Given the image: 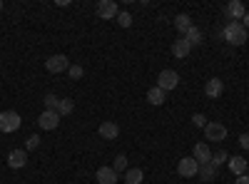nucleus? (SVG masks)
Instances as JSON below:
<instances>
[{"mask_svg": "<svg viewBox=\"0 0 249 184\" xmlns=\"http://www.w3.org/2000/svg\"><path fill=\"white\" fill-rule=\"evenodd\" d=\"M247 37H249V33H247V28L242 25V23H227V28H224V40L230 45H244L247 43Z\"/></svg>", "mask_w": 249, "mask_h": 184, "instance_id": "nucleus-1", "label": "nucleus"}, {"mask_svg": "<svg viewBox=\"0 0 249 184\" xmlns=\"http://www.w3.org/2000/svg\"><path fill=\"white\" fill-rule=\"evenodd\" d=\"M20 125H23V117H20L15 110L0 112V132H3V134L18 132V130H20Z\"/></svg>", "mask_w": 249, "mask_h": 184, "instance_id": "nucleus-2", "label": "nucleus"}, {"mask_svg": "<svg viewBox=\"0 0 249 184\" xmlns=\"http://www.w3.org/2000/svg\"><path fill=\"white\" fill-rule=\"evenodd\" d=\"M177 85H179V75H177L175 70H162V72H160L157 87H160L162 92H170V90H175Z\"/></svg>", "mask_w": 249, "mask_h": 184, "instance_id": "nucleus-3", "label": "nucleus"}, {"mask_svg": "<svg viewBox=\"0 0 249 184\" xmlns=\"http://www.w3.org/2000/svg\"><path fill=\"white\" fill-rule=\"evenodd\" d=\"M45 70L53 72V75H57V72H68V70H70V60H68L65 55H53V57L45 60Z\"/></svg>", "mask_w": 249, "mask_h": 184, "instance_id": "nucleus-4", "label": "nucleus"}, {"mask_svg": "<svg viewBox=\"0 0 249 184\" xmlns=\"http://www.w3.org/2000/svg\"><path fill=\"white\" fill-rule=\"evenodd\" d=\"M204 137L210 139V142H224L227 139V127L222 125V122H207Z\"/></svg>", "mask_w": 249, "mask_h": 184, "instance_id": "nucleus-5", "label": "nucleus"}, {"mask_svg": "<svg viewBox=\"0 0 249 184\" xmlns=\"http://www.w3.org/2000/svg\"><path fill=\"white\" fill-rule=\"evenodd\" d=\"M177 172H179V177H184V179L197 177V172H199L197 159H195V157H184V159H179V162H177Z\"/></svg>", "mask_w": 249, "mask_h": 184, "instance_id": "nucleus-6", "label": "nucleus"}, {"mask_svg": "<svg viewBox=\"0 0 249 184\" xmlns=\"http://www.w3.org/2000/svg\"><path fill=\"white\" fill-rule=\"evenodd\" d=\"M57 125H60V115L55 112V110H43V115L37 117V127L40 130H57Z\"/></svg>", "mask_w": 249, "mask_h": 184, "instance_id": "nucleus-7", "label": "nucleus"}, {"mask_svg": "<svg viewBox=\"0 0 249 184\" xmlns=\"http://www.w3.org/2000/svg\"><path fill=\"white\" fill-rule=\"evenodd\" d=\"M95 13H97V17H102V20H112V17H117V3L115 0H100L97 3V8H95Z\"/></svg>", "mask_w": 249, "mask_h": 184, "instance_id": "nucleus-8", "label": "nucleus"}, {"mask_svg": "<svg viewBox=\"0 0 249 184\" xmlns=\"http://www.w3.org/2000/svg\"><path fill=\"white\" fill-rule=\"evenodd\" d=\"M204 95L210 97V100L222 97V95H224V80H219V77H210V80H207V85H204Z\"/></svg>", "mask_w": 249, "mask_h": 184, "instance_id": "nucleus-9", "label": "nucleus"}, {"mask_svg": "<svg viewBox=\"0 0 249 184\" xmlns=\"http://www.w3.org/2000/svg\"><path fill=\"white\" fill-rule=\"evenodd\" d=\"M244 13L247 10H244V5L239 3V0H232V3L224 5V15L230 17V23H239V20L244 17Z\"/></svg>", "mask_w": 249, "mask_h": 184, "instance_id": "nucleus-10", "label": "nucleus"}, {"mask_svg": "<svg viewBox=\"0 0 249 184\" xmlns=\"http://www.w3.org/2000/svg\"><path fill=\"white\" fill-rule=\"evenodd\" d=\"M190 52H192V45L184 40V35H179V37L175 40V43H172V55H175L177 60H184Z\"/></svg>", "mask_w": 249, "mask_h": 184, "instance_id": "nucleus-11", "label": "nucleus"}, {"mask_svg": "<svg viewBox=\"0 0 249 184\" xmlns=\"http://www.w3.org/2000/svg\"><path fill=\"white\" fill-rule=\"evenodd\" d=\"M192 157L197 159V165H207V162H212V150L204 145V142H197L195 150H192Z\"/></svg>", "mask_w": 249, "mask_h": 184, "instance_id": "nucleus-12", "label": "nucleus"}, {"mask_svg": "<svg viewBox=\"0 0 249 184\" xmlns=\"http://www.w3.org/2000/svg\"><path fill=\"white\" fill-rule=\"evenodd\" d=\"M25 162H28V152H25V150H13V152L8 154V167H10V169L25 167Z\"/></svg>", "mask_w": 249, "mask_h": 184, "instance_id": "nucleus-13", "label": "nucleus"}, {"mask_svg": "<svg viewBox=\"0 0 249 184\" xmlns=\"http://www.w3.org/2000/svg\"><path fill=\"white\" fill-rule=\"evenodd\" d=\"M95 177H97V184H117V172L112 167H100Z\"/></svg>", "mask_w": 249, "mask_h": 184, "instance_id": "nucleus-14", "label": "nucleus"}, {"mask_svg": "<svg viewBox=\"0 0 249 184\" xmlns=\"http://www.w3.org/2000/svg\"><path fill=\"white\" fill-rule=\"evenodd\" d=\"M97 132H100L102 139H117L120 137V127L115 125V122H102Z\"/></svg>", "mask_w": 249, "mask_h": 184, "instance_id": "nucleus-15", "label": "nucleus"}, {"mask_svg": "<svg viewBox=\"0 0 249 184\" xmlns=\"http://www.w3.org/2000/svg\"><path fill=\"white\" fill-rule=\"evenodd\" d=\"M197 177H199L202 182H214V177H217V167L212 165V162H207V165H199Z\"/></svg>", "mask_w": 249, "mask_h": 184, "instance_id": "nucleus-16", "label": "nucleus"}, {"mask_svg": "<svg viewBox=\"0 0 249 184\" xmlns=\"http://www.w3.org/2000/svg\"><path fill=\"white\" fill-rule=\"evenodd\" d=\"M247 167H249V162L244 159V157H230V169H232V174H247Z\"/></svg>", "mask_w": 249, "mask_h": 184, "instance_id": "nucleus-17", "label": "nucleus"}, {"mask_svg": "<svg viewBox=\"0 0 249 184\" xmlns=\"http://www.w3.org/2000/svg\"><path fill=\"white\" fill-rule=\"evenodd\" d=\"M164 95H167V92H162V90L155 85V87L147 90V102H150V105H155V107H160V105H164Z\"/></svg>", "mask_w": 249, "mask_h": 184, "instance_id": "nucleus-18", "label": "nucleus"}, {"mask_svg": "<svg viewBox=\"0 0 249 184\" xmlns=\"http://www.w3.org/2000/svg\"><path fill=\"white\" fill-rule=\"evenodd\" d=\"M175 28H177L182 35H187V30L192 28V17L187 15V13H179V15L175 17Z\"/></svg>", "mask_w": 249, "mask_h": 184, "instance_id": "nucleus-19", "label": "nucleus"}, {"mask_svg": "<svg viewBox=\"0 0 249 184\" xmlns=\"http://www.w3.org/2000/svg\"><path fill=\"white\" fill-rule=\"evenodd\" d=\"M142 179H144V172L140 167L124 172V184H142Z\"/></svg>", "mask_w": 249, "mask_h": 184, "instance_id": "nucleus-20", "label": "nucleus"}, {"mask_svg": "<svg viewBox=\"0 0 249 184\" xmlns=\"http://www.w3.org/2000/svg\"><path fill=\"white\" fill-rule=\"evenodd\" d=\"M72 110H75V102H72L70 97H60L57 115H60V117H68V115H72Z\"/></svg>", "mask_w": 249, "mask_h": 184, "instance_id": "nucleus-21", "label": "nucleus"}, {"mask_svg": "<svg viewBox=\"0 0 249 184\" xmlns=\"http://www.w3.org/2000/svg\"><path fill=\"white\" fill-rule=\"evenodd\" d=\"M184 40H187V43H190L192 48H195V45H202V30L192 25L190 30H187V35H184Z\"/></svg>", "mask_w": 249, "mask_h": 184, "instance_id": "nucleus-22", "label": "nucleus"}, {"mask_svg": "<svg viewBox=\"0 0 249 184\" xmlns=\"http://www.w3.org/2000/svg\"><path fill=\"white\" fill-rule=\"evenodd\" d=\"M112 169H115L117 174L127 172V157H124V154H117V157H115V162H112Z\"/></svg>", "mask_w": 249, "mask_h": 184, "instance_id": "nucleus-23", "label": "nucleus"}, {"mask_svg": "<svg viewBox=\"0 0 249 184\" xmlns=\"http://www.w3.org/2000/svg\"><path fill=\"white\" fill-rule=\"evenodd\" d=\"M117 25H120V28H130V25H132V15H130L127 10L117 13Z\"/></svg>", "mask_w": 249, "mask_h": 184, "instance_id": "nucleus-24", "label": "nucleus"}, {"mask_svg": "<svg viewBox=\"0 0 249 184\" xmlns=\"http://www.w3.org/2000/svg\"><path fill=\"white\" fill-rule=\"evenodd\" d=\"M224 162H230V154H227L224 150H222V152H217V154H212V165H214L217 169L224 165Z\"/></svg>", "mask_w": 249, "mask_h": 184, "instance_id": "nucleus-25", "label": "nucleus"}, {"mask_svg": "<svg viewBox=\"0 0 249 184\" xmlns=\"http://www.w3.org/2000/svg\"><path fill=\"white\" fill-rule=\"evenodd\" d=\"M45 110H55L57 112V105H60V97L57 95H45Z\"/></svg>", "mask_w": 249, "mask_h": 184, "instance_id": "nucleus-26", "label": "nucleus"}, {"mask_svg": "<svg viewBox=\"0 0 249 184\" xmlns=\"http://www.w3.org/2000/svg\"><path fill=\"white\" fill-rule=\"evenodd\" d=\"M37 147H40V137H37V134H30L28 142H25V152H33V150H37Z\"/></svg>", "mask_w": 249, "mask_h": 184, "instance_id": "nucleus-27", "label": "nucleus"}, {"mask_svg": "<svg viewBox=\"0 0 249 184\" xmlns=\"http://www.w3.org/2000/svg\"><path fill=\"white\" fill-rule=\"evenodd\" d=\"M68 75H70V80H80L82 75H85V70H82L80 65H70V70H68Z\"/></svg>", "mask_w": 249, "mask_h": 184, "instance_id": "nucleus-28", "label": "nucleus"}, {"mask_svg": "<svg viewBox=\"0 0 249 184\" xmlns=\"http://www.w3.org/2000/svg\"><path fill=\"white\" fill-rule=\"evenodd\" d=\"M192 125H195V127H207V117H204L202 112L192 115Z\"/></svg>", "mask_w": 249, "mask_h": 184, "instance_id": "nucleus-29", "label": "nucleus"}, {"mask_svg": "<svg viewBox=\"0 0 249 184\" xmlns=\"http://www.w3.org/2000/svg\"><path fill=\"white\" fill-rule=\"evenodd\" d=\"M239 145H242L244 150H249V132H242V134H239Z\"/></svg>", "mask_w": 249, "mask_h": 184, "instance_id": "nucleus-30", "label": "nucleus"}, {"mask_svg": "<svg viewBox=\"0 0 249 184\" xmlns=\"http://www.w3.org/2000/svg\"><path fill=\"white\" fill-rule=\"evenodd\" d=\"M234 184H249V174H239V177L234 179Z\"/></svg>", "mask_w": 249, "mask_h": 184, "instance_id": "nucleus-31", "label": "nucleus"}, {"mask_svg": "<svg viewBox=\"0 0 249 184\" xmlns=\"http://www.w3.org/2000/svg\"><path fill=\"white\" fill-rule=\"evenodd\" d=\"M242 25H244V28H249V10H247V13H244V17H242Z\"/></svg>", "mask_w": 249, "mask_h": 184, "instance_id": "nucleus-32", "label": "nucleus"}, {"mask_svg": "<svg viewBox=\"0 0 249 184\" xmlns=\"http://www.w3.org/2000/svg\"><path fill=\"white\" fill-rule=\"evenodd\" d=\"M0 10H3V0H0Z\"/></svg>", "mask_w": 249, "mask_h": 184, "instance_id": "nucleus-33", "label": "nucleus"}, {"mask_svg": "<svg viewBox=\"0 0 249 184\" xmlns=\"http://www.w3.org/2000/svg\"><path fill=\"white\" fill-rule=\"evenodd\" d=\"M247 174H249V167H247Z\"/></svg>", "mask_w": 249, "mask_h": 184, "instance_id": "nucleus-34", "label": "nucleus"}]
</instances>
